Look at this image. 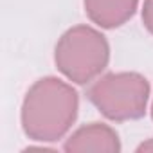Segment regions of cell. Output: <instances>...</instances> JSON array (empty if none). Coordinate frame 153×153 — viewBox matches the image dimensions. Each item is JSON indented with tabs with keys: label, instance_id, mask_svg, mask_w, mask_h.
Wrapping results in <instances>:
<instances>
[{
	"label": "cell",
	"instance_id": "6da1fadb",
	"mask_svg": "<svg viewBox=\"0 0 153 153\" xmlns=\"http://www.w3.org/2000/svg\"><path fill=\"white\" fill-rule=\"evenodd\" d=\"M78 108V92L68 83L58 78H43L25 94L22 128L33 140H58L72 128Z\"/></svg>",
	"mask_w": 153,
	"mask_h": 153
},
{
	"label": "cell",
	"instance_id": "7a4b0ae2",
	"mask_svg": "<svg viewBox=\"0 0 153 153\" xmlns=\"http://www.w3.org/2000/svg\"><path fill=\"white\" fill-rule=\"evenodd\" d=\"M110 59L106 38L90 25H76L58 42L54 61L67 79L85 85L96 79Z\"/></svg>",
	"mask_w": 153,
	"mask_h": 153
},
{
	"label": "cell",
	"instance_id": "3957f363",
	"mask_svg": "<svg viewBox=\"0 0 153 153\" xmlns=\"http://www.w3.org/2000/svg\"><path fill=\"white\" fill-rule=\"evenodd\" d=\"M148 97V79L135 72L106 74L88 90L94 106L112 121H131L144 115Z\"/></svg>",
	"mask_w": 153,
	"mask_h": 153
},
{
	"label": "cell",
	"instance_id": "277c9868",
	"mask_svg": "<svg viewBox=\"0 0 153 153\" xmlns=\"http://www.w3.org/2000/svg\"><path fill=\"white\" fill-rule=\"evenodd\" d=\"M65 151H96L117 153L121 151L119 135L106 124L92 123L76 130L65 142Z\"/></svg>",
	"mask_w": 153,
	"mask_h": 153
},
{
	"label": "cell",
	"instance_id": "5b68a950",
	"mask_svg": "<svg viewBox=\"0 0 153 153\" xmlns=\"http://www.w3.org/2000/svg\"><path fill=\"white\" fill-rule=\"evenodd\" d=\"M139 0H85V11L88 18L105 29H114L128 22Z\"/></svg>",
	"mask_w": 153,
	"mask_h": 153
},
{
	"label": "cell",
	"instance_id": "8992f818",
	"mask_svg": "<svg viewBox=\"0 0 153 153\" xmlns=\"http://www.w3.org/2000/svg\"><path fill=\"white\" fill-rule=\"evenodd\" d=\"M142 22L146 29L153 34V0H144L142 6Z\"/></svg>",
	"mask_w": 153,
	"mask_h": 153
},
{
	"label": "cell",
	"instance_id": "52a82bcc",
	"mask_svg": "<svg viewBox=\"0 0 153 153\" xmlns=\"http://www.w3.org/2000/svg\"><path fill=\"white\" fill-rule=\"evenodd\" d=\"M137 151H153V137L148 139L146 142H142V144L137 148Z\"/></svg>",
	"mask_w": 153,
	"mask_h": 153
},
{
	"label": "cell",
	"instance_id": "ba28073f",
	"mask_svg": "<svg viewBox=\"0 0 153 153\" xmlns=\"http://www.w3.org/2000/svg\"><path fill=\"white\" fill-rule=\"evenodd\" d=\"M151 115H153V106H151Z\"/></svg>",
	"mask_w": 153,
	"mask_h": 153
}]
</instances>
